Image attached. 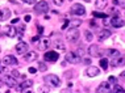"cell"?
Instances as JSON below:
<instances>
[{"label": "cell", "mask_w": 125, "mask_h": 93, "mask_svg": "<svg viewBox=\"0 0 125 93\" xmlns=\"http://www.w3.org/2000/svg\"><path fill=\"white\" fill-rule=\"evenodd\" d=\"M78 38H79V30H78V28H73L69 29V32L66 33V39L69 42H76Z\"/></svg>", "instance_id": "cell-1"}, {"label": "cell", "mask_w": 125, "mask_h": 93, "mask_svg": "<svg viewBox=\"0 0 125 93\" xmlns=\"http://www.w3.org/2000/svg\"><path fill=\"white\" fill-rule=\"evenodd\" d=\"M43 80H45L46 84L52 85V87H59L61 85V80L57 75H46L43 77Z\"/></svg>", "instance_id": "cell-2"}, {"label": "cell", "mask_w": 125, "mask_h": 93, "mask_svg": "<svg viewBox=\"0 0 125 93\" xmlns=\"http://www.w3.org/2000/svg\"><path fill=\"white\" fill-rule=\"evenodd\" d=\"M34 11L37 13H46L49 11V4L46 0H41V1L36 3V7H34Z\"/></svg>", "instance_id": "cell-3"}, {"label": "cell", "mask_w": 125, "mask_h": 93, "mask_svg": "<svg viewBox=\"0 0 125 93\" xmlns=\"http://www.w3.org/2000/svg\"><path fill=\"white\" fill-rule=\"evenodd\" d=\"M15 50H16V52H17L19 55H24V54H26V52L29 51V46H28L26 42L20 41L19 43L15 46Z\"/></svg>", "instance_id": "cell-4"}, {"label": "cell", "mask_w": 125, "mask_h": 93, "mask_svg": "<svg viewBox=\"0 0 125 93\" xmlns=\"http://www.w3.org/2000/svg\"><path fill=\"white\" fill-rule=\"evenodd\" d=\"M66 59H67V62L71 63V64H79V63L82 62V60H80V59H82V56H79L75 51L69 52V54H67V58H66Z\"/></svg>", "instance_id": "cell-5"}, {"label": "cell", "mask_w": 125, "mask_h": 93, "mask_svg": "<svg viewBox=\"0 0 125 93\" xmlns=\"http://www.w3.org/2000/svg\"><path fill=\"white\" fill-rule=\"evenodd\" d=\"M49 46H50V39L48 37L38 38V41H37V47L40 50H46V49H49Z\"/></svg>", "instance_id": "cell-6"}, {"label": "cell", "mask_w": 125, "mask_h": 93, "mask_svg": "<svg viewBox=\"0 0 125 93\" xmlns=\"http://www.w3.org/2000/svg\"><path fill=\"white\" fill-rule=\"evenodd\" d=\"M59 58V54L57 51H54V50H52V51H48L45 55H43V59H45L46 62H57Z\"/></svg>", "instance_id": "cell-7"}, {"label": "cell", "mask_w": 125, "mask_h": 93, "mask_svg": "<svg viewBox=\"0 0 125 93\" xmlns=\"http://www.w3.org/2000/svg\"><path fill=\"white\" fill-rule=\"evenodd\" d=\"M71 12L76 16H83V15H86V8L82 4H74L71 7Z\"/></svg>", "instance_id": "cell-8"}, {"label": "cell", "mask_w": 125, "mask_h": 93, "mask_svg": "<svg viewBox=\"0 0 125 93\" xmlns=\"http://www.w3.org/2000/svg\"><path fill=\"white\" fill-rule=\"evenodd\" d=\"M111 25L113 28H123L124 26V20L120 16H115V17L111 18Z\"/></svg>", "instance_id": "cell-9"}, {"label": "cell", "mask_w": 125, "mask_h": 93, "mask_svg": "<svg viewBox=\"0 0 125 93\" xmlns=\"http://www.w3.org/2000/svg\"><path fill=\"white\" fill-rule=\"evenodd\" d=\"M4 34L13 38L15 35H17V30H16V28L13 25H7V26H4Z\"/></svg>", "instance_id": "cell-10"}, {"label": "cell", "mask_w": 125, "mask_h": 93, "mask_svg": "<svg viewBox=\"0 0 125 93\" xmlns=\"http://www.w3.org/2000/svg\"><path fill=\"white\" fill-rule=\"evenodd\" d=\"M99 74H100V69L97 67H95V66H90V67L86 69V75L88 76V77H96Z\"/></svg>", "instance_id": "cell-11"}, {"label": "cell", "mask_w": 125, "mask_h": 93, "mask_svg": "<svg viewBox=\"0 0 125 93\" xmlns=\"http://www.w3.org/2000/svg\"><path fill=\"white\" fill-rule=\"evenodd\" d=\"M3 64L4 66H16L17 64V59L13 55H7V56H4V59H3Z\"/></svg>", "instance_id": "cell-12"}, {"label": "cell", "mask_w": 125, "mask_h": 93, "mask_svg": "<svg viewBox=\"0 0 125 93\" xmlns=\"http://www.w3.org/2000/svg\"><path fill=\"white\" fill-rule=\"evenodd\" d=\"M88 54L91 56H100L101 55V50L97 45H91L88 49Z\"/></svg>", "instance_id": "cell-13"}, {"label": "cell", "mask_w": 125, "mask_h": 93, "mask_svg": "<svg viewBox=\"0 0 125 93\" xmlns=\"http://www.w3.org/2000/svg\"><path fill=\"white\" fill-rule=\"evenodd\" d=\"M105 55H107L109 59L119 58V56H120V51H119L117 49H107V50H105Z\"/></svg>", "instance_id": "cell-14"}, {"label": "cell", "mask_w": 125, "mask_h": 93, "mask_svg": "<svg viewBox=\"0 0 125 93\" xmlns=\"http://www.w3.org/2000/svg\"><path fill=\"white\" fill-rule=\"evenodd\" d=\"M37 58H38V54L36 51H28L26 54H24L25 62H34Z\"/></svg>", "instance_id": "cell-15"}, {"label": "cell", "mask_w": 125, "mask_h": 93, "mask_svg": "<svg viewBox=\"0 0 125 93\" xmlns=\"http://www.w3.org/2000/svg\"><path fill=\"white\" fill-rule=\"evenodd\" d=\"M97 93H107V92H111V87H109V83L108 81H104L101 83L99 85V88H97Z\"/></svg>", "instance_id": "cell-16"}, {"label": "cell", "mask_w": 125, "mask_h": 93, "mask_svg": "<svg viewBox=\"0 0 125 93\" xmlns=\"http://www.w3.org/2000/svg\"><path fill=\"white\" fill-rule=\"evenodd\" d=\"M9 17H11V11L7 8H0V21H5Z\"/></svg>", "instance_id": "cell-17"}, {"label": "cell", "mask_w": 125, "mask_h": 93, "mask_svg": "<svg viewBox=\"0 0 125 93\" xmlns=\"http://www.w3.org/2000/svg\"><path fill=\"white\" fill-rule=\"evenodd\" d=\"M108 37H111V30H108V29H104V30H101L99 33V35H97V39H99L100 42L105 41Z\"/></svg>", "instance_id": "cell-18"}, {"label": "cell", "mask_w": 125, "mask_h": 93, "mask_svg": "<svg viewBox=\"0 0 125 93\" xmlns=\"http://www.w3.org/2000/svg\"><path fill=\"white\" fill-rule=\"evenodd\" d=\"M3 81H4V84L8 85L9 88H12L16 85V79L13 77V76H5V77L3 79Z\"/></svg>", "instance_id": "cell-19"}, {"label": "cell", "mask_w": 125, "mask_h": 93, "mask_svg": "<svg viewBox=\"0 0 125 93\" xmlns=\"http://www.w3.org/2000/svg\"><path fill=\"white\" fill-rule=\"evenodd\" d=\"M32 85H33V80H28V79H26V80H24L19 85V91L22 92V91H25L26 88H30Z\"/></svg>", "instance_id": "cell-20"}, {"label": "cell", "mask_w": 125, "mask_h": 93, "mask_svg": "<svg viewBox=\"0 0 125 93\" xmlns=\"http://www.w3.org/2000/svg\"><path fill=\"white\" fill-rule=\"evenodd\" d=\"M107 4H108V0H96L95 5L97 9H104L107 8Z\"/></svg>", "instance_id": "cell-21"}, {"label": "cell", "mask_w": 125, "mask_h": 93, "mask_svg": "<svg viewBox=\"0 0 125 93\" xmlns=\"http://www.w3.org/2000/svg\"><path fill=\"white\" fill-rule=\"evenodd\" d=\"M124 63V58H113L112 59V63H111V64H112V67H119V66H121Z\"/></svg>", "instance_id": "cell-22"}, {"label": "cell", "mask_w": 125, "mask_h": 93, "mask_svg": "<svg viewBox=\"0 0 125 93\" xmlns=\"http://www.w3.org/2000/svg\"><path fill=\"white\" fill-rule=\"evenodd\" d=\"M54 49H58L59 51H65V43L63 42H61V41H55L54 42Z\"/></svg>", "instance_id": "cell-23"}, {"label": "cell", "mask_w": 125, "mask_h": 93, "mask_svg": "<svg viewBox=\"0 0 125 93\" xmlns=\"http://www.w3.org/2000/svg\"><path fill=\"white\" fill-rule=\"evenodd\" d=\"M99 63H100V67L103 68V69H107V68H108V66H109V63H108V60H107L105 58H101Z\"/></svg>", "instance_id": "cell-24"}, {"label": "cell", "mask_w": 125, "mask_h": 93, "mask_svg": "<svg viewBox=\"0 0 125 93\" xmlns=\"http://www.w3.org/2000/svg\"><path fill=\"white\" fill-rule=\"evenodd\" d=\"M84 38H86V41H92V38H94V34H92V33H91V32H88V30H87V32H84Z\"/></svg>", "instance_id": "cell-25"}, {"label": "cell", "mask_w": 125, "mask_h": 93, "mask_svg": "<svg viewBox=\"0 0 125 93\" xmlns=\"http://www.w3.org/2000/svg\"><path fill=\"white\" fill-rule=\"evenodd\" d=\"M92 16L94 17H99V18H104V17H107V15L105 13H103V12H92Z\"/></svg>", "instance_id": "cell-26"}, {"label": "cell", "mask_w": 125, "mask_h": 93, "mask_svg": "<svg viewBox=\"0 0 125 93\" xmlns=\"http://www.w3.org/2000/svg\"><path fill=\"white\" fill-rule=\"evenodd\" d=\"M113 4L120 7V8H124L125 7V0H113Z\"/></svg>", "instance_id": "cell-27"}, {"label": "cell", "mask_w": 125, "mask_h": 93, "mask_svg": "<svg viewBox=\"0 0 125 93\" xmlns=\"http://www.w3.org/2000/svg\"><path fill=\"white\" fill-rule=\"evenodd\" d=\"M112 92L123 93V92H124V88H123V87H120V85H117V84H115V88H113V91H112Z\"/></svg>", "instance_id": "cell-28"}, {"label": "cell", "mask_w": 125, "mask_h": 93, "mask_svg": "<svg viewBox=\"0 0 125 93\" xmlns=\"http://www.w3.org/2000/svg\"><path fill=\"white\" fill-rule=\"evenodd\" d=\"M38 67H40V71H42V72H45L46 69H48V67H46V64L43 62H40L38 63Z\"/></svg>", "instance_id": "cell-29"}, {"label": "cell", "mask_w": 125, "mask_h": 93, "mask_svg": "<svg viewBox=\"0 0 125 93\" xmlns=\"http://www.w3.org/2000/svg\"><path fill=\"white\" fill-rule=\"evenodd\" d=\"M103 24H104V26H105V28H108V26L111 25V18H108V16L103 18Z\"/></svg>", "instance_id": "cell-30"}, {"label": "cell", "mask_w": 125, "mask_h": 93, "mask_svg": "<svg viewBox=\"0 0 125 93\" xmlns=\"http://www.w3.org/2000/svg\"><path fill=\"white\" fill-rule=\"evenodd\" d=\"M80 24H82V21H80V20H74V21H71L73 28H76V26H79Z\"/></svg>", "instance_id": "cell-31"}, {"label": "cell", "mask_w": 125, "mask_h": 93, "mask_svg": "<svg viewBox=\"0 0 125 93\" xmlns=\"http://www.w3.org/2000/svg\"><path fill=\"white\" fill-rule=\"evenodd\" d=\"M116 81H117V79L115 77V76H109V79H108V83H109V84H116Z\"/></svg>", "instance_id": "cell-32"}, {"label": "cell", "mask_w": 125, "mask_h": 93, "mask_svg": "<svg viewBox=\"0 0 125 93\" xmlns=\"http://www.w3.org/2000/svg\"><path fill=\"white\" fill-rule=\"evenodd\" d=\"M22 3H26V4H36V0H21Z\"/></svg>", "instance_id": "cell-33"}, {"label": "cell", "mask_w": 125, "mask_h": 93, "mask_svg": "<svg viewBox=\"0 0 125 93\" xmlns=\"http://www.w3.org/2000/svg\"><path fill=\"white\" fill-rule=\"evenodd\" d=\"M69 20H66V21L65 22H63V25H62V28H61V29H62V30H65V29H67V25H69Z\"/></svg>", "instance_id": "cell-34"}, {"label": "cell", "mask_w": 125, "mask_h": 93, "mask_svg": "<svg viewBox=\"0 0 125 93\" xmlns=\"http://www.w3.org/2000/svg\"><path fill=\"white\" fill-rule=\"evenodd\" d=\"M28 71H29V74H36L37 69H36L34 67H29V68H28Z\"/></svg>", "instance_id": "cell-35"}, {"label": "cell", "mask_w": 125, "mask_h": 93, "mask_svg": "<svg viewBox=\"0 0 125 93\" xmlns=\"http://www.w3.org/2000/svg\"><path fill=\"white\" fill-rule=\"evenodd\" d=\"M54 3H55L57 5H62L63 3H65V0H54Z\"/></svg>", "instance_id": "cell-36"}, {"label": "cell", "mask_w": 125, "mask_h": 93, "mask_svg": "<svg viewBox=\"0 0 125 93\" xmlns=\"http://www.w3.org/2000/svg\"><path fill=\"white\" fill-rule=\"evenodd\" d=\"M83 59V62L86 63V64H91V59L90 58H82Z\"/></svg>", "instance_id": "cell-37"}, {"label": "cell", "mask_w": 125, "mask_h": 93, "mask_svg": "<svg viewBox=\"0 0 125 93\" xmlns=\"http://www.w3.org/2000/svg\"><path fill=\"white\" fill-rule=\"evenodd\" d=\"M11 75L13 76V77H19V76H20V74H19L17 71H12V74H11Z\"/></svg>", "instance_id": "cell-38"}, {"label": "cell", "mask_w": 125, "mask_h": 93, "mask_svg": "<svg viewBox=\"0 0 125 93\" xmlns=\"http://www.w3.org/2000/svg\"><path fill=\"white\" fill-rule=\"evenodd\" d=\"M24 20H25V22H29V21H30V20H32V17H30V16H29V15H26V16H25V17H24Z\"/></svg>", "instance_id": "cell-39"}, {"label": "cell", "mask_w": 125, "mask_h": 93, "mask_svg": "<svg viewBox=\"0 0 125 93\" xmlns=\"http://www.w3.org/2000/svg\"><path fill=\"white\" fill-rule=\"evenodd\" d=\"M37 28H38V34H42V33H43V28H42V26H37Z\"/></svg>", "instance_id": "cell-40"}, {"label": "cell", "mask_w": 125, "mask_h": 93, "mask_svg": "<svg viewBox=\"0 0 125 93\" xmlns=\"http://www.w3.org/2000/svg\"><path fill=\"white\" fill-rule=\"evenodd\" d=\"M38 38H40L38 35H36V37H33L32 39H30V41H32V42H37V41H38Z\"/></svg>", "instance_id": "cell-41"}, {"label": "cell", "mask_w": 125, "mask_h": 93, "mask_svg": "<svg viewBox=\"0 0 125 93\" xmlns=\"http://www.w3.org/2000/svg\"><path fill=\"white\" fill-rule=\"evenodd\" d=\"M42 92H50V91H49L48 87H43V88H42Z\"/></svg>", "instance_id": "cell-42"}, {"label": "cell", "mask_w": 125, "mask_h": 93, "mask_svg": "<svg viewBox=\"0 0 125 93\" xmlns=\"http://www.w3.org/2000/svg\"><path fill=\"white\" fill-rule=\"evenodd\" d=\"M20 21L19 18H15V20H12V24H17V22Z\"/></svg>", "instance_id": "cell-43"}, {"label": "cell", "mask_w": 125, "mask_h": 93, "mask_svg": "<svg viewBox=\"0 0 125 93\" xmlns=\"http://www.w3.org/2000/svg\"><path fill=\"white\" fill-rule=\"evenodd\" d=\"M4 85H5V84H4V81H3V80H0V89H1L3 87H4Z\"/></svg>", "instance_id": "cell-44"}, {"label": "cell", "mask_w": 125, "mask_h": 93, "mask_svg": "<svg viewBox=\"0 0 125 93\" xmlns=\"http://www.w3.org/2000/svg\"><path fill=\"white\" fill-rule=\"evenodd\" d=\"M0 64H1V62H0ZM3 71H4V68H3V67H0V74H1Z\"/></svg>", "instance_id": "cell-45"}]
</instances>
